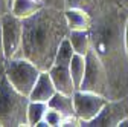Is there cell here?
<instances>
[{"label": "cell", "instance_id": "1", "mask_svg": "<svg viewBox=\"0 0 128 127\" xmlns=\"http://www.w3.org/2000/svg\"><path fill=\"white\" fill-rule=\"evenodd\" d=\"M128 11L119 0L101 3L92 14V47L101 58L110 81V100L128 97V54L125 26Z\"/></svg>", "mask_w": 128, "mask_h": 127}, {"label": "cell", "instance_id": "2", "mask_svg": "<svg viewBox=\"0 0 128 127\" xmlns=\"http://www.w3.org/2000/svg\"><path fill=\"white\" fill-rule=\"evenodd\" d=\"M69 32L64 9L43 6L30 17L23 19V40L15 57H23L41 71H49L55 63L60 44Z\"/></svg>", "mask_w": 128, "mask_h": 127}, {"label": "cell", "instance_id": "3", "mask_svg": "<svg viewBox=\"0 0 128 127\" xmlns=\"http://www.w3.org/2000/svg\"><path fill=\"white\" fill-rule=\"evenodd\" d=\"M29 97L17 90L5 72L0 77V124L2 127H28Z\"/></svg>", "mask_w": 128, "mask_h": 127}, {"label": "cell", "instance_id": "4", "mask_svg": "<svg viewBox=\"0 0 128 127\" xmlns=\"http://www.w3.org/2000/svg\"><path fill=\"white\" fill-rule=\"evenodd\" d=\"M3 72L15 89L29 97L43 71L23 57H14L6 60Z\"/></svg>", "mask_w": 128, "mask_h": 127}, {"label": "cell", "instance_id": "5", "mask_svg": "<svg viewBox=\"0 0 128 127\" xmlns=\"http://www.w3.org/2000/svg\"><path fill=\"white\" fill-rule=\"evenodd\" d=\"M87 60V66H86V74H84V80L79 86L81 90H88L104 95L110 100V81H108V75L107 71L102 65L101 58L98 57L93 51V47L87 52L86 55Z\"/></svg>", "mask_w": 128, "mask_h": 127}, {"label": "cell", "instance_id": "6", "mask_svg": "<svg viewBox=\"0 0 128 127\" xmlns=\"http://www.w3.org/2000/svg\"><path fill=\"white\" fill-rule=\"evenodd\" d=\"M73 103H75L76 116L82 122L81 127H84L87 122L94 119L102 112V109L108 103V98L104 97V95L94 93V92L76 89V92L73 93Z\"/></svg>", "mask_w": 128, "mask_h": 127}, {"label": "cell", "instance_id": "7", "mask_svg": "<svg viewBox=\"0 0 128 127\" xmlns=\"http://www.w3.org/2000/svg\"><path fill=\"white\" fill-rule=\"evenodd\" d=\"M2 34L6 60L14 58L20 51L22 40H23V19L17 17L15 14L8 12L2 19Z\"/></svg>", "mask_w": 128, "mask_h": 127}, {"label": "cell", "instance_id": "8", "mask_svg": "<svg viewBox=\"0 0 128 127\" xmlns=\"http://www.w3.org/2000/svg\"><path fill=\"white\" fill-rule=\"evenodd\" d=\"M125 116H128V97L119 100H108L102 112L84 127H118L119 121Z\"/></svg>", "mask_w": 128, "mask_h": 127}, {"label": "cell", "instance_id": "9", "mask_svg": "<svg viewBox=\"0 0 128 127\" xmlns=\"http://www.w3.org/2000/svg\"><path fill=\"white\" fill-rule=\"evenodd\" d=\"M49 74L58 92L67 95H73L76 92V86L70 74V65H54L49 69Z\"/></svg>", "mask_w": 128, "mask_h": 127}, {"label": "cell", "instance_id": "10", "mask_svg": "<svg viewBox=\"0 0 128 127\" xmlns=\"http://www.w3.org/2000/svg\"><path fill=\"white\" fill-rule=\"evenodd\" d=\"M56 87L50 78V74L49 71H43L38 77V80L32 89L30 95H29V100L30 101H43V103H47L54 95L56 93Z\"/></svg>", "mask_w": 128, "mask_h": 127}, {"label": "cell", "instance_id": "11", "mask_svg": "<svg viewBox=\"0 0 128 127\" xmlns=\"http://www.w3.org/2000/svg\"><path fill=\"white\" fill-rule=\"evenodd\" d=\"M47 106L50 109H55L64 116V118H69V116H76L75 112V103H73V95H67V93H61L56 92L54 97L47 101Z\"/></svg>", "mask_w": 128, "mask_h": 127}, {"label": "cell", "instance_id": "12", "mask_svg": "<svg viewBox=\"0 0 128 127\" xmlns=\"http://www.w3.org/2000/svg\"><path fill=\"white\" fill-rule=\"evenodd\" d=\"M64 15H66L67 25L70 31L73 29H90L92 25V15L79 8H67L64 9Z\"/></svg>", "mask_w": 128, "mask_h": 127}, {"label": "cell", "instance_id": "13", "mask_svg": "<svg viewBox=\"0 0 128 127\" xmlns=\"http://www.w3.org/2000/svg\"><path fill=\"white\" fill-rule=\"evenodd\" d=\"M67 37L76 54L87 55V52L92 49V37L88 29H73L69 32Z\"/></svg>", "mask_w": 128, "mask_h": 127}, {"label": "cell", "instance_id": "14", "mask_svg": "<svg viewBox=\"0 0 128 127\" xmlns=\"http://www.w3.org/2000/svg\"><path fill=\"white\" fill-rule=\"evenodd\" d=\"M43 6L44 5L40 0H14L11 12L20 19H26L30 17L32 14H35L37 11H40Z\"/></svg>", "mask_w": 128, "mask_h": 127}, {"label": "cell", "instance_id": "15", "mask_svg": "<svg viewBox=\"0 0 128 127\" xmlns=\"http://www.w3.org/2000/svg\"><path fill=\"white\" fill-rule=\"evenodd\" d=\"M86 66H87L86 55H81V54L75 52V55H73V58L70 61V74H72V78H73V83H75L76 89H79V86H81V83L84 80Z\"/></svg>", "mask_w": 128, "mask_h": 127}, {"label": "cell", "instance_id": "16", "mask_svg": "<svg viewBox=\"0 0 128 127\" xmlns=\"http://www.w3.org/2000/svg\"><path fill=\"white\" fill-rule=\"evenodd\" d=\"M47 109H49L47 103H43V101H30L29 103V109H28V124L30 127H37L44 119Z\"/></svg>", "mask_w": 128, "mask_h": 127}, {"label": "cell", "instance_id": "17", "mask_svg": "<svg viewBox=\"0 0 128 127\" xmlns=\"http://www.w3.org/2000/svg\"><path fill=\"white\" fill-rule=\"evenodd\" d=\"M75 55V51H73V47H72V43L67 38H64L62 43L60 44V49L56 52V57H55V63L54 65H70V61Z\"/></svg>", "mask_w": 128, "mask_h": 127}, {"label": "cell", "instance_id": "18", "mask_svg": "<svg viewBox=\"0 0 128 127\" xmlns=\"http://www.w3.org/2000/svg\"><path fill=\"white\" fill-rule=\"evenodd\" d=\"M99 0H66V9L67 8H79L87 11L90 15L94 14V11L99 8Z\"/></svg>", "mask_w": 128, "mask_h": 127}, {"label": "cell", "instance_id": "19", "mask_svg": "<svg viewBox=\"0 0 128 127\" xmlns=\"http://www.w3.org/2000/svg\"><path fill=\"white\" fill-rule=\"evenodd\" d=\"M44 121L49 124V127H61L62 125V121H64V116L55 109H47L46 112V116H44Z\"/></svg>", "mask_w": 128, "mask_h": 127}, {"label": "cell", "instance_id": "20", "mask_svg": "<svg viewBox=\"0 0 128 127\" xmlns=\"http://www.w3.org/2000/svg\"><path fill=\"white\" fill-rule=\"evenodd\" d=\"M6 54H5V44H3V34H2V20H0V66H5Z\"/></svg>", "mask_w": 128, "mask_h": 127}, {"label": "cell", "instance_id": "21", "mask_svg": "<svg viewBox=\"0 0 128 127\" xmlns=\"http://www.w3.org/2000/svg\"><path fill=\"white\" fill-rule=\"evenodd\" d=\"M8 12H11V6L8 3V0H0V19Z\"/></svg>", "mask_w": 128, "mask_h": 127}, {"label": "cell", "instance_id": "22", "mask_svg": "<svg viewBox=\"0 0 128 127\" xmlns=\"http://www.w3.org/2000/svg\"><path fill=\"white\" fill-rule=\"evenodd\" d=\"M118 127H128V116H125V118H122V119L119 121V124H118Z\"/></svg>", "mask_w": 128, "mask_h": 127}, {"label": "cell", "instance_id": "23", "mask_svg": "<svg viewBox=\"0 0 128 127\" xmlns=\"http://www.w3.org/2000/svg\"><path fill=\"white\" fill-rule=\"evenodd\" d=\"M125 47H126V54H128V22L125 26Z\"/></svg>", "mask_w": 128, "mask_h": 127}, {"label": "cell", "instance_id": "24", "mask_svg": "<svg viewBox=\"0 0 128 127\" xmlns=\"http://www.w3.org/2000/svg\"><path fill=\"white\" fill-rule=\"evenodd\" d=\"M119 2H120V5H122V6L128 11V0H119Z\"/></svg>", "mask_w": 128, "mask_h": 127}, {"label": "cell", "instance_id": "25", "mask_svg": "<svg viewBox=\"0 0 128 127\" xmlns=\"http://www.w3.org/2000/svg\"><path fill=\"white\" fill-rule=\"evenodd\" d=\"M101 3H107V2H114V0H99Z\"/></svg>", "mask_w": 128, "mask_h": 127}, {"label": "cell", "instance_id": "26", "mask_svg": "<svg viewBox=\"0 0 128 127\" xmlns=\"http://www.w3.org/2000/svg\"><path fill=\"white\" fill-rule=\"evenodd\" d=\"M8 3H9V6L12 8V3H14V0H8Z\"/></svg>", "mask_w": 128, "mask_h": 127}, {"label": "cell", "instance_id": "27", "mask_svg": "<svg viewBox=\"0 0 128 127\" xmlns=\"http://www.w3.org/2000/svg\"><path fill=\"white\" fill-rule=\"evenodd\" d=\"M2 74H3V66H0V77H2Z\"/></svg>", "mask_w": 128, "mask_h": 127}, {"label": "cell", "instance_id": "28", "mask_svg": "<svg viewBox=\"0 0 128 127\" xmlns=\"http://www.w3.org/2000/svg\"><path fill=\"white\" fill-rule=\"evenodd\" d=\"M40 2H43V5H44V0H40Z\"/></svg>", "mask_w": 128, "mask_h": 127}, {"label": "cell", "instance_id": "29", "mask_svg": "<svg viewBox=\"0 0 128 127\" xmlns=\"http://www.w3.org/2000/svg\"><path fill=\"white\" fill-rule=\"evenodd\" d=\"M0 127H2V124H0Z\"/></svg>", "mask_w": 128, "mask_h": 127}]
</instances>
